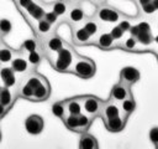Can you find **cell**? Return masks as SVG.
<instances>
[{"label": "cell", "mask_w": 158, "mask_h": 149, "mask_svg": "<svg viewBox=\"0 0 158 149\" xmlns=\"http://www.w3.org/2000/svg\"><path fill=\"white\" fill-rule=\"evenodd\" d=\"M77 55H78V53L75 52V50H74L70 45L65 43L64 47H63L62 50H59V51H58L51 60H48V61L51 62L52 67H53L56 71L62 72V73H68L70 66L73 65V62H74V60H75V57H77Z\"/></svg>", "instance_id": "1"}, {"label": "cell", "mask_w": 158, "mask_h": 149, "mask_svg": "<svg viewBox=\"0 0 158 149\" xmlns=\"http://www.w3.org/2000/svg\"><path fill=\"white\" fill-rule=\"evenodd\" d=\"M95 72H96V66L91 58L77 55V57H75L73 65L70 66L68 73H72V74H75L80 78L88 79V78H91L95 74Z\"/></svg>", "instance_id": "2"}, {"label": "cell", "mask_w": 158, "mask_h": 149, "mask_svg": "<svg viewBox=\"0 0 158 149\" xmlns=\"http://www.w3.org/2000/svg\"><path fill=\"white\" fill-rule=\"evenodd\" d=\"M93 16L100 24H112V25L118 24L125 17V15L121 11H118L117 9L107 5L106 2H104L101 5H98Z\"/></svg>", "instance_id": "3"}, {"label": "cell", "mask_w": 158, "mask_h": 149, "mask_svg": "<svg viewBox=\"0 0 158 149\" xmlns=\"http://www.w3.org/2000/svg\"><path fill=\"white\" fill-rule=\"evenodd\" d=\"M40 43H41V47H42V50H43L44 56H46L48 60H51L59 50H62V48L64 47V45H65L67 42H65L59 35H57L56 31H54V32H52L49 36H47L46 38L40 40Z\"/></svg>", "instance_id": "4"}, {"label": "cell", "mask_w": 158, "mask_h": 149, "mask_svg": "<svg viewBox=\"0 0 158 149\" xmlns=\"http://www.w3.org/2000/svg\"><path fill=\"white\" fill-rule=\"evenodd\" d=\"M81 104H83V112L94 120L96 117H100L104 101H101L100 98L93 94H84L81 96Z\"/></svg>", "instance_id": "5"}, {"label": "cell", "mask_w": 158, "mask_h": 149, "mask_svg": "<svg viewBox=\"0 0 158 149\" xmlns=\"http://www.w3.org/2000/svg\"><path fill=\"white\" fill-rule=\"evenodd\" d=\"M44 12H46V6L38 4V2H36V1L33 0V2H32L21 15H22L23 19L28 22V25H30L31 27H33L35 24H36L38 20L43 19Z\"/></svg>", "instance_id": "6"}, {"label": "cell", "mask_w": 158, "mask_h": 149, "mask_svg": "<svg viewBox=\"0 0 158 149\" xmlns=\"http://www.w3.org/2000/svg\"><path fill=\"white\" fill-rule=\"evenodd\" d=\"M91 45H94L101 50H105V51H109V50L117 47V42L114 40L110 31L109 32L107 31H100L95 37H93Z\"/></svg>", "instance_id": "7"}, {"label": "cell", "mask_w": 158, "mask_h": 149, "mask_svg": "<svg viewBox=\"0 0 158 149\" xmlns=\"http://www.w3.org/2000/svg\"><path fill=\"white\" fill-rule=\"evenodd\" d=\"M65 17L70 26H75V25H81L84 22V20L88 17V15L85 14V11L80 4H72Z\"/></svg>", "instance_id": "8"}, {"label": "cell", "mask_w": 158, "mask_h": 149, "mask_svg": "<svg viewBox=\"0 0 158 149\" xmlns=\"http://www.w3.org/2000/svg\"><path fill=\"white\" fill-rule=\"evenodd\" d=\"M72 27V41L77 46H86L91 45L93 37L86 32V30L83 27V25H75Z\"/></svg>", "instance_id": "9"}, {"label": "cell", "mask_w": 158, "mask_h": 149, "mask_svg": "<svg viewBox=\"0 0 158 149\" xmlns=\"http://www.w3.org/2000/svg\"><path fill=\"white\" fill-rule=\"evenodd\" d=\"M11 68L15 71L16 74H26L28 71H31L30 68V65H28V61H27V57L25 53L20 52V51H16L11 63H10Z\"/></svg>", "instance_id": "10"}, {"label": "cell", "mask_w": 158, "mask_h": 149, "mask_svg": "<svg viewBox=\"0 0 158 149\" xmlns=\"http://www.w3.org/2000/svg\"><path fill=\"white\" fill-rule=\"evenodd\" d=\"M44 122L43 118L38 114H30L26 120H25V128L28 134L31 135H37L43 130Z\"/></svg>", "instance_id": "11"}, {"label": "cell", "mask_w": 158, "mask_h": 149, "mask_svg": "<svg viewBox=\"0 0 158 149\" xmlns=\"http://www.w3.org/2000/svg\"><path fill=\"white\" fill-rule=\"evenodd\" d=\"M121 114V109H120V103L115 102L114 99L109 98L107 101H104L101 112H100V117L102 118V120H109L110 118H114L116 115Z\"/></svg>", "instance_id": "12"}, {"label": "cell", "mask_w": 158, "mask_h": 149, "mask_svg": "<svg viewBox=\"0 0 158 149\" xmlns=\"http://www.w3.org/2000/svg\"><path fill=\"white\" fill-rule=\"evenodd\" d=\"M130 96H132V93H131V87L127 86V84H125V83H122L121 81H118L116 84L112 86V88H111V91H110V97H109V98H111V99H114L115 102L120 103L121 101L126 99V98L130 97Z\"/></svg>", "instance_id": "13"}, {"label": "cell", "mask_w": 158, "mask_h": 149, "mask_svg": "<svg viewBox=\"0 0 158 149\" xmlns=\"http://www.w3.org/2000/svg\"><path fill=\"white\" fill-rule=\"evenodd\" d=\"M54 29H56V26L52 25V24H49V22L46 21L44 19L38 20V21L35 24V26L32 27V30H33V32H35V36H36L38 40H43V38H46L47 36H49L52 32H54Z\"/></svg>", "instance_id": "14"}, {"label": "cell", "mask_w": 158, "mask_h": 149, "mask_svg": "<svg viewBox=\"0 0 158 149\" xmlns=\"http://www.w3.org/2000/svg\"><path fill=\"white\" fill-rule=\"evenodd\" d=\"M141 77V73L137 68L131 67V66H126L120 71V81L127 86H132L135 84Z\"/></svg>", "instance_id": "15"}, {"label": "cell", "mask_w": 158, "mask_h": 149, "mask_svg": "<svg viewBox=\"0 0 158 149\" xmlns=\"http://www.w3.org/2000/svg\"><path fill=\"white\" fill-rule=\"evenodd\" d=\"M51 94V86L46 77L42 78V81L35 87L33 89V102H43L49 98Z\"/></svg>", "instance_id": "16"}, {"label": "cell", "mask_w": 158, "mask_h": 149, "mask_svg": "<svg viewBox=\"0 0 158 149\" xmlns=\"http://www.w3.org/2000/svg\"><path fill=\"white\" fill-rule=\"evenodd\" d=\"M17 88L16 87H2L0 89V103L7 107L9 109L14 106L17 98Z\"/></svg>", "instance_id": "17"}, {"label": "cell", "mask_w": 158, "mask_h": 149, "mask_svg": "<svg viewBox=\"0 0 158 149\" xmlns=\"http://www.w3.org/2000/svg\"><path fill=\"white\" fill-rule=\"evenodd\" d=\"M0 79L5 87H16V73L10 65L0 66Z\"/></svg>", "instance_id": "18"}, {"label": "cell", "mask_w": 158, "mask_h": 149, "mask_svg": "<svg viewBox=\"0 0 158 149\" xmlns=\"http://www.w3.org/2000/svg\"><path fill=\"white\" fill-rule=\"evenodd\" d=\"M126 122H127V118L123 117L122 114H120V115H116L114 118H110L109 120H105L104 124H105V127L109 132L117 133V132H121L125 128Z\"/></svg>", "instance_id": "19"}, {"label": "cell", "mask_w": 158, "mask_h": 149, "mask_svg": "<svg viewBox=\"0 0 158 149\" xmlns=\"http://www.w3.org/2000/svg\"><path fill=\"white\" fill-rule=\"evenodd\" d=\"M65 104V109L68 114H79L83 112V104H81V96L72 97L63 101Z\"/></svg>", "instance_id": "20"}, {"label": "cell", "mask_w": 158, "mask_h": 149, "mask_svg": "<svg viewBox=\"0 0 158 149\" xmlns=\"http://www.w3.org/2000/svg\"><path fill=\"white\" fill-rule=\"evenodd\" d=\"M52 11H54L59 17H65L68 14V10L70 7V2L68 0H56L51 4H47Z\"/></svg>", "instance_id": "21"}, {"label": "cell", "mask_w": 158, "mask_h": 149, "mask_svg": "<svg viewBox=\"0 0 158 149\" xmlns=\"http://www.w3.org/2000/svg\"><path fill=\"white\" fill-rule=\"evenodd\" d=\"M81 25L91 37H95L101 31V24L94 16H88Z\"/></svg>", "instance_id": "22"}, {"label": "cell", "mask_w": 158, "mask_h": 149, "mask_svg": "<svg viewBox=\"0 0 158 149\" xmlns=\"http://www.w3.org/2000/svg\"><path fill=\"white\" fill-rule=\"evenodd\" d=\"M26 57H27L30 68H31V70H36V68L40 66V63L42 62V60H43V57H44V53H43L42 47L40 46L38 48H36V50L28 52V53L26 55Z\"/></svg>", "instance_id": "23"}, {"label": "cell", "mask_w": 158, "mask_h": 149, "mask_svg": "<svg viewBox=\"0 0 158 149\" xmlns=\"http://www.w3.org/2000/svg\"><path fill=\"white\" fill-rule=\"evenodd\" d=\"M79 148L80 149H98L99 144L98 140L94 135L84 132L80 134V139H79Z\"/></svg>", "instance_id": "24"}, {"label": "cell", "mask_w": 158, "mask_h": 149, "mask_svg": "<svg viewBox=\"0 0 158 149\" xmlns=\"http://www.w3.org/2000/svg\"><path fill=\"white\" fill-rule=\"evenodd\" d=\"M15 53H16V51L5 43L0 48V66H7V65H10L11 61H12V58H14V56H15Z\"/></svg>", "instance_id": "25"}, {"label": "cell", "mask_w": 158, "mask_h": 149, "mask_svg": "<svg viewBox=\"0 0 158 149\" xmlns=\"http://www.w3.org/2000/svg\"><path fill=\"white\" fill-rule=\"evenodd\" d=\"M135 108H136V102H135V99H133L132 96H130V97H127L126 99H123V101L120 102L121 114H122L123 117H126V118H128L130 114L133 113Z\"/></svg>", "instance_id": "26"}, {"label": "cell", "mask_w": 158, "mask_h": 149, "mask_svg": "<svg viewBox=\"0 0 158 149\" xmlns=\"http://www.w3.org/2000/svg\"><path fill=\"white\" fill-rule=\"evenodd\" d=\"M41 46V43H40V40L35 36V37H30V38H26L22 43H21V47H20V52H22V53H25V55H27L28 52H31V51H33V50H36V48H38Z\"/></svg>", "instance_id": "27"}, {"label": "cell", "mask_w": 158, "mask_h": 149, "mask_svg": "<svg viewBox=\"0 0 158 149\" xmlns=\"http://www.w3.org/2000/svg\"><path fill=\"white\" fill-rule=\"evenodd\" d=\"M91 122H93V119L88 114H85L84 112L79 113L78 114V128H77V133L81 134L84 132H88V129L91 125Z\"/></svg>", "instance_id": "28"}, {"label": "cell", "mask_w": 158, "mask_h": 149, "mask_svg": "<svg viewBox=\"0 0 158 149\" xmlns=\"http://www.w3.org/2000/svg\"><path fill=\"white\" fill-rule=\"evenodd\" d=\"M138 42H137V38L135 36H131L128 35L127 37H123L118 43H117V47L125 50V51H136V47H137Z\"/></svg>", "instance_id": "29"}, {"label": "cell", "mask_w": 158, "mask_h": 149, "mask_svg": "<svg viewBox=\"0 0 158 149\" xmlns=\"http://www.w3.org/2000/svg\"><path fill=\"white\" fill-rule=\"evenodd\" d=\"M52 113H53L56 117L63 119V118L68 114V113H67V109H65V104H64V102H63V101L54 102V103L52 104Z\"/></svg>", "instance_id": "30"}, {"label": "cell", "mask_w": 158, "mask_h": 149, "mask_svg": "<svg viewBox=\"0 0 158 149\" xmlns=\"http://www.w3.org/2000/svg\"><path fill=\"white\" fill-rule=\"evenodd\" d=\"M137 42L141 43L142 46H149L153 41H154V37L152 36V31H143V32H139L137 36Z\"/></svg>", "instance_id": "31"}, {"label": "cell", "mask_w": 158, "mask_h": 149, "mask_svg": "<svg viewBox=\"0 0 158 149\" xmlns=\"http://www.w3.org/2000/svg\"><path fill=\"white\" fill-rule=\"evenodd\" d=\"M11 29H12V25H11V21L10 20H7V19H0V36L1 37L7 36L11 32Z\"/></svg>", "instance_id": "32"}, {"label": "cell", "mask_w": 158, "mask_h": 149, "mask_svg": "<svg viewBox=\"0 0 158 149\" xmlns=\"http://www.w3.org/2000/svg\"><path fill=\"white\" fill-rule=\"evenodd\" d=\"M110 34H111V36L114 37V40L118 43V42L125 37V34H126V32H125V31H123V30H122V29L116 24V25H114V26L111 27Z\"/></svg>", "instance_id": "33"}, {"label": "cell", "mask_w": 158, "mask_h": 149, "mask_svg": "<svg viewBox=\"0 0 158 149\" xmlns=\"http://www.w3.org/2000/svg\"><path fill=\"white\" fill-rule=\"evenodd\" d=\"M138 7H139V11H141V15H143V16H152V15H154L157 12V9L154 7V5L152 2L141 5Z\"/></svg>", "instance_id": "34"}, {"label": "cell", "mask_w": 158, "mask_h": 149, "mask_svg": "<svg viewBox=\"0 0 158 149\" xmlns=\"http://www.w3.org/2000/svg\"><path fill=\"white\" fill-rule=\"evenodd\" d=\"M43 19L46 20V21H48L49 24H52V25H54L56 27H57V22H58V20H59V16L54 12V11H52L51 9L49 10H46V12H44V16H43Z\"/></svg>", "instance_id": "35"}, {"label": "cell", "mask_w": 158, "mask_h": 149, "mask_svg": "<svg viewBox=\"0 0 158 149\" xmlns=\"http://www.w3.org/2000/svg\"><path fill=\"white\" fill-rule=\"evenodd\" d=\"M14 2H15L16 9L22 14V12L33 2V0H14Z\"/></svg>", "instance_id": "36"}, {"label": "cell", "mask_w": 158, "mask_h": 149, "mask_svg": "<svg viewBox=\"0 0 158 149\" xmlns=\"http://www.w3.org/2000/svg\"><path fill=\"white\" fill-rule=\"evenodd\" d=\"M117 25H118V26H120L125 32H128V31H130V29H131V26H132V22L130 21V19H128V17H126V16H125V17H123V19H122Z\"/></svg>", "instance_id": "37"}, {"label": "cell", "mask_w": 158, "mask_h": 149, "mask_svg": "<svg viewBox=\"0 0 158 149\" xmlns=\"http://www.w3.org/2000/svg\"><path fill=\"white\" fill-rule=\"evenodd\" d=\"M149 139L154 144V147L158 148V127H154L149 130Z\"/></svg>", "instance_id": "38"}, {"label": "cell", "mask_w": 158, "mask_h": 149, "mask_svg": "<svg viewBox=\"0 0 158 149\" xmlns=\"http://www.w3.org/2000/svg\"><path fill=\"white\" fill-rule=\"evenodd\" d=\"M136 25L138 26L139 32H143V31H152L151 25H149V22H147V21H141V22H137Z\"/></svg>", "instance_id": "39"}, {"label": "cell", "mask_w": 158, "mask_h": 149, "mask_svg": "<svg viewBox=\"0 0 158 149\" xmlns=\"http://www.w3.org/2000/svg\"><path fill=\"white\" fill-rule=\"evenodd\" d=\"M9 111H10V109H9L7 107H5L4 104H1V103H0V119H1V118H4V117L7 114V112H9Z\"/></svg>", "instance_id": "40"}, {"label": "cell", "mask_w": 158, "mask_h": 149, "mask_svg": "<svg viewBox=\"0 0 158 149\" xmlns=\"http://www.w3.org/2000/svg\"><path fill=\"white\" fill-rule=\"evenodd\" d=\"M90 4H93V5H95V6H98V5H101V4H104L106 0H88Z\"/></svg>", "instance_id": "41"}, {"label": "cell", "mask_w": 158, "mask_h": 149, "mask_svg": "<svg viewBox=\"0 0 158 149\" xmlns=\"http://www.w3.org/2000/svg\"><path fill=\"white\" fill-rule=\"evenodd\" d=\"M136 2H137L138 6H141V5H144V4L151 2V0H136Z\"/></svg>", "instance_id": "42"}, {"label": "cell", "mask_w": 158, "mask_h": 149, "mask_svg": "<svg viewBox=\"0 0 158 149\" xmlns=\"http://www.w3.org/2000/svg\"><path fill=\"white\" fill-rule=\"evenodd\" d=\"M151 2L154 5V7L157 9V11H158V0H151Z\"/></svg>", "instance_id": "43"}, {"label": "cell", "mask_w": 158, "mask_h": 149, "mask_svg": "<svg viewBox=\"0 0 158 149\" xmlns=\"http://www.w3.org/2000/svg\"><path fill=\"white\" fill-rule=\"evenodd\" d=\"M70 4H80L83 0H68Z\"/></svg>", "instance_id": "44"}, {"label": "cell", "mask_w": 158, "mask_h": 149, "mask_svg": "<svg viewBox=\"0 0 158 149\" xmlns=\"http://www.w3.org/2000/svg\"><path fill=\"white\" fill-rule=\"evenodd\" d=\"M4 45H5V42H4V40H2V37L0 36V48H1V47H2Z\"/></svg>", "instance_id": "45"}, {"label": "cell", "mask_w": 158, "mask_h": 149, "mask_svg": "<svg viewBox=\"0 0 158 149\" xmlns=\"http://www.w3.org/2000/svg\"><path fill=\"white\" fill-rule=\"evenodd\" d=\"M4 87V84H2V82H1V79H0V89Z\"/></svg>", "instance_id": "46"}, {"label": "cell", "mask_w": 158, "mask_h": 149, "mask_svg": "<svg viewBox=\"0 0 158 149\" xmlns=\"http://www.w3.org/2000/svg\"><path fill=\"white\" fill-rule=\"evenodd\" d=\"M0 142H1V130H0Z\"/></svg>", "instance_id": "47"}, {"label": "cell", "mask_w": 158, "mask_h": 149, "mask_svg": "<svg viewBox=\"0 0 158 149\" xmlns=\"http://www.w3.org/2000/svg\"><path fill=\"white\" fill-rule=\"evenodd\" d=\"M157 149H158V148H157Z\"/></svg>", "instance_id": "48"}, {"label": "cell", "mask_w": 158, "mask_h": 149, "mask_svg": "<svg viewBox=\"0 0 158 149\" xmlns=\"http://www.w3.org/2000/svg\"><path fill=\"white\" fill-rule=\"evenodd\" d=\"M12 1H14V0H12Z\"/></svg>", "instance_id": "49"}]
</instances>
